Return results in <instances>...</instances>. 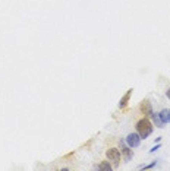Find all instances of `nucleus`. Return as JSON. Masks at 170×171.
I'll return each mask as SVG.
<instances>
[{"mask_svg": "<svg viewBox=\"0 0 170 171\" xmlns=\"http://www.w3.org/2000/svg\"><path fill=\"white\" fill-rule=\"evenodd\" d=\"M141 140H142V138L138 135V132H132V133H129V135L126 136V139H125L126 145L131 146L132 149H133V148H138V146L141 145Z\"/></svg>", "mask_w": 170, "mask_h": 171, "instance_id": "3", "label": "nucleus"}, {"mask_svg": "<svg viewBox=\"0 0 170 171\" xmlns=\"http://www.w3.org/2000/svg\"><path fill=\"white\" fill-rule=\"evenodd\" d=\"M139 111L141 114H144V117H150L151 114H153V105L148 99H144L141 105H139Z\"/></svg>", "mask_w": 170, "mask_h": 171, "instance_id": "5", "label": "nucleus"}, {"mask_svg": "<svg viewBox=\"0 0 170 171\" xmlns=\"http://www.w3.org/2000/svg\"><path fill=\"white\" fill-rule=\"evenodd\" d=\"M106 157H107V159L111 162L113 168H118L119 165H120L122 154H120V151H119L118 148H109V149L106 151Z\"/></svg>", "mask_w": 170, "mask_h": 171, "instance_id": "2", "label": "nucleus"}, {"mask_svg": "<svg viewBox=\"0 0 170 171\" xmlns=\"http://www.w3.org/2000/svg\"><path fill=\"white\" fill-rule=\"evenodd\" d=\"M157 164V161H153L151 164H148V165H142V167H139V168H144V170H150V168H153L154 165Z\"/></svg>", "mask_w": 170, "mask_h": 171, "instance_id": "10", "label": "nucleus"}, {"mask_svg": "<svg viewBox=\"0 0 170 171\" xmlns=\"http://www.w3.org/2000/svg\"><path fill=\"white\" fill-rule=\"evenodd\" d=\"M166 97H167V98L170 99V88H169V89H167V91H166Z\"/></svg>", "mask_w": 170, "mask_h": 171, "instance_id": "12", "label": "nucleus"}, {"mask_svg": "<svg viewBox=\"0 0 170 171\" xmlns=\"http://www.w3.org/2000/svg\"><path fill=\"white\" fill-rule=\"evenodd\" d=\"M151 118H153V121H154V125L157 126V127H160V129H161V127H164V123L163 121H161V118H160V116H158V113H154L153 111V114H151L150 116Z\"/></svg>", "mask_w": 170, "mask_h": 171, "instance_id": "9", "label": "nucleus"}, {"mask_svg": "<svg viewBox=\"0 0 170 171\" xmlns=\"http://www.w3.org/2000/svg\"><path fill=\"white\" fill-rule=\"evenodd\" d=\"M97 168L101 171H110V170H113V165H111V162L107 159V161H101L100 165H97Z\"/></svg>", "mask_w": 170, "mask_h": 171, "instance_id": "8", "label": "nucleus"}, {"mask_svg": "<svg viewBox=\"0 0 170 171\" xmlns=\"http://www.w3.org/2000/svg\"><path fill=\"white\" fill-rule=\"evenodd\" d=\"M135 129H137L138 135H139L141 138L147 139L151 133H153V130H154V126H153V123H151L147 117H142V118H139V120L137 121Z\"/></svg>", "mask_w": 170, "mask_h": 171, "instance_id": "1", "label": "nucleus"}, {"mask_svg": "<svg viewBox=\"0 0 170 171\" xmlns=\"http://www.w3.org/2000/svg\"><path fill=\"white\" fill-rule=\"evenodd\" d=\"M160 146H161V145H160V143L154 145V146H153V148H151V149H150V154H154V152H156V151H158V149H160Z\"/></svg>", "mask_w": 170, "mask_h": 171, "instance_id": "11", "label": "nucleus"}, {"mask_svg": "<svg viewBox=\"0 0 170 171\" xmlns=\"http://www.w3.org/2000/svg\"><path fill=\"white\" fill-rule=\"evenodd\" d=\"M120 154L123 155V159H125V162H129L132 158H133V151H132V148L131 146H128L126 145V142L125 140H122L120 139Z\"/></svg>", "mask_w": 170, "mask_h": 171, "instance_id": "4", "label": "nucleus"}, {"mask_svg": "<svg viewBox=\"0 0 170 171\" xmlns=\"http://www.w3.org/2000/svg\"><path fill=\"white\" fill-rule=\"evenodd\" d=\"M132 91H133V89H128V92L125 94V95L122 97V98H120V102H119V108H120V110H123V108H126V105H128V102H129V99H131Z\"/></svg>", "mask_w": 170, "mask_h": 171, "instance_id": "6", "label": "nucleus"}, {"mask_svg": "<svg viewBox=\"0 0 170 171\" xmlns=\"http://www.w3.org/2000/svg\"><path fill=\"white\" fill-rule=\"evenodd\" d=\"M158 116H160V118H161V121L164 125L170 123V108H163L161 111L158 113Z\"/></svg>", "mask_w": 170, "mask_h": 171, "instance_id": "7", "label": "nucleus"}]
</instances>
